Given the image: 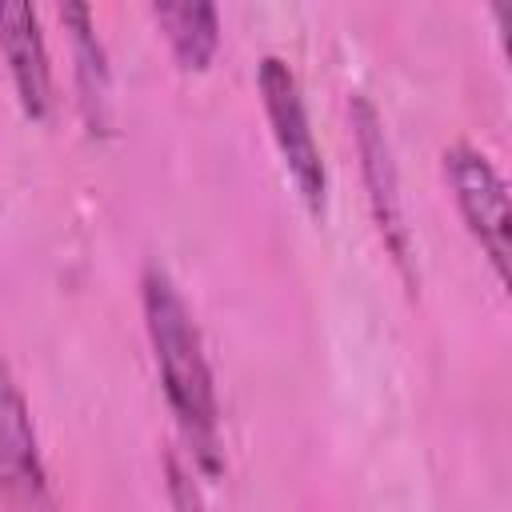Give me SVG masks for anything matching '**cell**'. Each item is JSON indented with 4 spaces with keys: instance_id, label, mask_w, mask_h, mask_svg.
<instances>
[{
    "instance_id": "cell-4",
    "label": "cell",
    "mask_w": 512,
    "mask_h": 512,
    "mask_svg": "<svg viewBox=\"0 0 512 512\" xmlns=\"http://www.w3.org/2000/svg\"><path fill=\"white\" fill-rule=\"evenodd\" d=\"M352 128H356V148H360V168H364L372 216L380 224V236H384L392 260L412 280V240H408V224H404V204H400V180H396L392 148H388L380 112L360 92L352 96Z\"/></svg>"
},
{
    "instance_id": "cell-6",
    "label": "cell",
    "mask_w": 512,
    "mask_h": 512,
    "mask_svg": "<svg viewBox=\"0 0 512 512\" xmlns=\"http://www.w3.org/2000/svg\"><path fill=\"white\" fill-rule=\"evenodd\" d=\"M0 48L8 56L20 104L28 116H48L52 108V68L32 4H0Z\"/></svg>"
},
{
    "instance_id": "cell-8",
    "label": "cell",
    "mask_w": 512,
    "mask_h": 512,
    "mask_svg": "<svg viewBox=\"0 0 512 512\" xmlns=\"http://www.w3.org/2000/svg\"><path fill=\"white\" fill-rule=\"evenodd\" d=\"M60 16L72 24V40H76V76H80V92H84V108L92 124H104V104H108V60L104 48L92 32V12L84 4H64Z\"/></svg>"
},
{
    "instance_id": "cell-3",
    "label": "cell",
    "mask_w": 512,
    "mask_h": 512,
    "mask_svg": "<svg viewBox=\"0 0 512 512\" xmlns=\"http://www.w3.org/2000/svg\"><path fill=\"white\" fill-rule=\"evenodd\" d=\"M0 504L8 512H56L32 412L4 356H0Z\"/></svg>"
},
{
    "instance_id": "cell-7",
    "label": "cell",
    "mask_w": 512,
    "mask_h": 512,
    "mask_svg": "<svg viewBox=\"0 0 512 512\" xmlns=\"http://www.w3.org/2000/svg\"><path fill=\"white\" fill-rule=\"evenodd\" d=\"M152 16L160 20L176 60L184 68H204L208 56L216 52V8L204 0H164L152 8Z\"/></svg>"
},
{
    "instance_id": "cell-5",
    "label": "cell",
    "mask_w": 512,
    "mask_h": 512,
    "mask_svg": "<svg viewBox=\"0 0 512 512\" xmlns=\"http://www.w3.org/2000/svg\"><path fill=\"white\" fill-rule=\"evenodd\" d=\"M444 168H448L456 204H460L472 236L488 252L492 268L504 276L508 272V192H504L500 172L472 144H452L444 152Z\"/></svg>"
},
{
    "instance_id": "cell-1",
    "label": "cell",
    "mask_w": 512,
    "mask_h": 512,
    "mask_svg": "<svg viewBox=\"0 0 512 512\" xmlns=\"http://www.w3.org/2000/svg\"><path fill=\"white\" fill-rule=\"evenodd\" d=\"M144 320H148L156 368H160L168 404L184 428V440L192 444V456L200 460V468L216 476L224 460H220V408H216L212 368L184 296L160 268L144 272Z\"/></svg>"
},
{
    "instance_id": "cell-2",
    "label": "cell",
    "mask_w": 512,
    "mask_h": 512,
    "mask_svg": "<svg viewBox=\"0 0 512 512\" xmlns=\"http://www.w3.org/2000/svg\"><path fill=\"white\" fill-rule=\"evenodd\" d=\"M260 96H264V112H268L272 136L280 144V156L288 164V176L300 188L304 204L320 216L324 212V160H320L316 136L308 128V108H304V96H300V80L288 68V60H280V56L260 60Z\"/></svg>"
}]
</instances>
